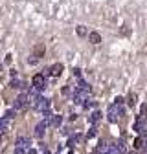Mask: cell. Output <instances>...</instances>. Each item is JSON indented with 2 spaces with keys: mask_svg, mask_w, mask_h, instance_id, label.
I'll return each instance as SVG.
<instances>
[{
  "mask_svg": "<svg viewBox=\"0 0 147 154\" xmlns=\"http://www.w3.org/2000/svg\"><path fill=\"white\" fill-rule=\"evenodd\" d=\"M101 116H103V114L99 112V110H96V112H94V114L90 116V123H92L94 127H96V125H98V121L101 119Z\"/></svg>",
  "mask_w": 147,
  "mask_h": 154,
  "instance_id": "obj_10",
  "label": "cell"
},
{
  "mask_svg": "<svg viewBox=\"0 0 147 154\" xmlns=\"http://www.w3.org/2000/svg\"><path fill=\"white\" fill-rule=\"evenodd\" d=\"M136 132H142L143 130V116H140L138 117V121H136V123H134V127H132Z\"/></svg>",
  "mask_w": 147,
  "mask_h": 154,
  "instance_id": "obj_13",
  "label": "cell"
},
{
  "mask_svg": "<svg viewBox=\"0 0 147 154\" xmlns=\"http://www.w3.org/2000/svg\"><path fill=\"white\" fill-rule=\"evenodd\" d=\"M62 70H65V66H62L61 62H55L54 66H50V70H48V73H50L51 77H59V75L62 73Z\"/></svg>",
  "mask_w": 147,
  "mask_h": 154,
  "instance_id": "obj_6",
  "label": "cell"
},
{
  "mask_svg": "<svg viewBox=\"0 0 147 154\" xmlns=\"http://www.w3.org/2000/svg\"><path fill=\"white\" fill-rule=\"evenodd\" d=\"M136 101H138V95H136L134 92H131V94L127 95V105H129V106H134Z\"/></svg>",
  "mask_w": 147,
  "mask_h": 154,
  "instance_id": "obj_11",
  "label": "cell"
},
{
  "mask_svg": "<svg viewBox=\"0 0 147 154\" xmlns=\"http://www.w3.org/2000/svg\"><path fill=\"white\" fill-rule=\"evenodd\" d=\"M62 94L68 95V94H70V88H68V86H65V88H62Z\"/></svg>",
  "mask_w": 147,
  "mask_h": 154,
  "instance_id": "obj_22",
  "label": "cell"
},
{
  "mask_svg": "<svg viewBox=\"0 0 147 154\" xmlns=\"http://www.w3.org/2000/svg\"><path fill=\"white\" fill-rule=\"evenodd\" d=\"M31 84H33V88H37V90H44L46 88V77L44 73H35L33 75V79H31Z\"/></svg>",
  "mask_w": 147,
  "mask_h": 154,
  "instance_id": "obj_4",
  "label": "cell"
},
{
  "mask_svg": "<svg viewBox=\"0 0 147 154\" xmlns=\"http://www.w3.org/2000/svg\"><path fill=\"white\" fill-rule=\"evenodd\" d=\"M44 130H46V123H44V121H40V123L35 127V136H37V138H43Z\"/></svg>",
  "mask_w": 147,
  "mask_h": 154,
  "instance_id": "obj_9",
  "label": "cell"
},
{
  "mask_svg": "<svg viewBox=\"0 0 147 154\" xmlns=\"http://www.w3.org/2000/svg\"><path fill=\"white\" fill-rule=\"evenodd\" d=\"M131 154H134V152H131Z\"/></svg>",
  "mask_w": 147,
  "mask_h": 154,
  "instance_id": "obj_24",
  "label": "cell"
},
{
  "mask_svg": "<svg viewBox=\"0 0 147 154\" xmlns=\"http://www.w3.org/2000/svg\"><path fill=\"white\" fill-rule=\"evenodd\" d=\"M76 33H77L79 37H87V35H90V31H88L85 26H77V28H76Z\"/></svg>",
  "mask_w": 147,
  "mask_h": 154,
  "instance_id": "obj_12",
  "label": "cell"
},
{
  "mask_svg": "<svg viewBox=\"0 0 147 154\" xmlns=\"http://www.w3.org/2000/svg\"><path fill=\"white\" fill-rule=\"evenodd\" d=\"M9 75H11L13 79H17V77H18V72H17V70H11V72H9Z\"/></svg>",
  "mask_w": 147,
  "mask_h": 154,
  "instance_id": "obj_20",
  "label": "cell"
},
{
  "mask_svg": "<svg viewBox=\"0 0 147 154\" xmlns=\"http://www.w3.org/2000/svg\"><path fill=\"white\" fill-rule=\"evenodd\" d=\"M15 147H24V149H29V139L24 138V136H18L17 141H15Z\"/></svg>",
  "mask_w": 147,
  "mask_h": 154,
  "instance_id": "obj_7",
  "label": "cell"
},
{
  "mask_svg": "<svg viewBox=\"0 0 147 154\" xmlns=\"http://www.w3.org/2000/svg\"><path fill=\"white\" fill-rule=\"evenodd\" d=\"M11 59H13V57H11V53H7V55H6V61H4V62H6V64H9V62H11Z\"/></svg>",
  "mask_w": 147,
  "mask_h": 154,
  "instance_id": "obj_21",
  "label": "cell"
},
{
  "mask_svg": "<svg viewBox=\"0 0 147 154\" xmlns=\"http://www.w3.org/2000/svg\"><path fill=\"white\" fill-rule=\"evenodd\" d=\"M123 116V110H121V106H116V105H110L109 106V112H107V117H109V121L110 123H118V119Z\"/></svg>",
  "mask_w": 147,
  "mask_h": 154,
  "instance_id": "obj_3",
  "label": "cell"
},
{
  "mask_svg": "<svg viewBox=\"0 0 147 154\" xmlns=\"http://www.w3.org/2000/svg\"><path fill=\"white\" fill-rule=\"evenodd\" d=\"M31 105H33V108L39 110V112H46V110H50V99L39 95L37 99H33V101H31Z\"/></svg>",
  "mask_w": 147,
  "mask_h": 154,
  "instance_id": "obj_2",
  "label": "cell"
},
{
  "mask_svg": "<svg viewBox=\"0 0 147 154\" xmlns=\"http://www.w3.org/2000/svg\"><path fill=\"white\" fill-rule=\"evenodd\" d=\"M11 86H13V88H20L22 84H20V83H18L17 79H13V81H11Z\"/></svg>",
  "mask_w": 147,
  "mask_h": 154,
  "instance_id": "obj_19",
  "label": "cell"
},
{
  "mask_svg": "<svg viewBox=\"0 0 147 154\" xmlns=\"http://www.w3.org/2000/svg\"><path fill=\"white\" fill-rule=\"evenodd\" d=\"M94 136H96V127H92V128L88 130V134H87V138L90 139V138H94Z\"/></svg>",
  "mask_w": 147,
  "mask_h": 154,
  "instance_id": "obj_18",
  "label": "cell"
},
{
  "mask_svg": "<svg viewBox=\"0 0 147 154\" xmlns=\"http://www.w3.org/2000/svg\"><path fill=\"white\" fill-rule=\"evenodd\" d=\"M28 154H37V150H35V149H29V150H28Z\"/></svg>",
  "mask_w": 147,
  "mask_h": 154,
  "instance_id": "obj_23",
  "label": "cell"
},
{
  "mask_svg": "<svg viewBox=\"0 0 147 154\" xmlns=\"http://www.w3.org/2000/svg\"><path fill=\"white\" fill-rule=\"evenodd\" d=\"M61 123H62V117L61 116H54V117H51V121H50L51 127H59Z\"/></svg>",
  "mask_w": 147,
  "mask_h": 154,
  "instance_id": "obj_14",
  "label": "cell"
},
{
  "mask_svg": "<svg viewBox=\"0 0 147 154\" xmlns=\"http://www.w3.org/2000/svg\"><path fill=\"white\" fill-rule=\"evenodd\" d=\"M123 101H125V99H123L121 95H118L116 99H114V105H116V106H121V105H123Z\"/></svg>",
  "mask_w": 147,
  "mask_h": 154,
  "instance_id": "obj_17",
  "label": "cell"
},
{
  "mask_svg": "<svg viewBox=\"0 0 147 154\" xmlns=\"http://www.w3.org/2000/svg\"><path fill=\"white\" fill-rule=\"evenodd\" d=\"M26 105H29V95L28 94L17 95V99H15V110H24Z\"/></svg>",
  "mask_w": 147,
  "mask_h": 154,
  "instance_id": "obj_5",
  "label": "cell"
},
{
  "mask_svg": "<svg viewBox=\"0 0 147 154\" xmlns=\"http://www.w3.org/2000/svg\"><path fill=\"white\" fill-rule=\"evenodd\" d=\"M143 147V139L142 138H136L134 139V149H142Z\"/></svg>",
  "mask_w": 147,
  "mask_h": 154,
  "instance_id": "obj_16",
  "label": "cell"
},
{
  "mask_svg": "<svg viewBox=\"0 0 147 154\" xmlns=\"http://www.w3.org/2000/svg\"><path fill=\"white\" fill-rule=\"evenodd\" d=\"M88 42L90 44H99L101 42V35L98 31H90V35H88Z\"/></svg>",
  "mask_w": 147,
  "mask_h": 154,
  "instance_id": "obj_8",
  "label": "cell"
},
{
  "mask_svg": "<svg viewBox=\"0 0 147 154\" xmlns=\"http://www.w3.org/2000/svg\"><path fill=\"white\" fill-rule=\"evenodd\" d=\"M107 154H123V149H118V145H114V147H109Z\"/></svg>",
  "mask_w": 147,
  "mask_h": 154,
  "instance_id": "obj_15",
  "label": "cell"
},
{
  "mask_svg": "<svg viewBox=\"0 0 147 154\" xmlns=\"http://www.w3.org/2000/svg\"><path fill=\"white\" fill-rule=\"evenodd\" d=\"M44 51H46V48L43 46V44H37V46L33 48V53L28 57V62L29 64H37L40 57H44Z\"/></svg>",
  "mask_w": 147,
  "mask_h": 154,
  "instance_id": "obj_1",
  "label": "cell"
}]
</instances>
